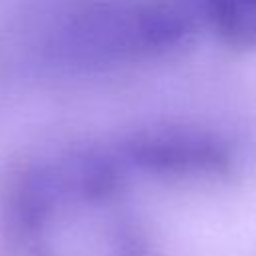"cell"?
Returning <instances> with one entry per match:
<instances>
[{
	"mask_svg": "<svg viewBox=\"0 0 256 256\" xmlns=\"http://www.w3.org/2000/svg\"><path fill=\"white\" fill-rule=\"evenodd\" d=\"M126 158L150 172H220L228 164V150L202 132L164 130L138 136L126 146Z\"/></svg>",
	"mask_w": 256,
	"mask_h": 256,
	"instance_id": "obj_2",
	"label": "cell"
},
{
	"mask_svg": "<svg viewBox=\"0 0 256 256\" xmlns=\"http://www.w3.org/2000/svg\"><path fill=\"white\" fill-rule=\"evenodd\" d=\"M200 6L184 0L154 4H96L72 14L54 32L52 54L74 66H102L178 44Z\"/></svg>",
	"mask_w": 256,
	"mask_h": 256,
	"instance_id": "obj_1",
	"label": "cell"
}]
</instances>
